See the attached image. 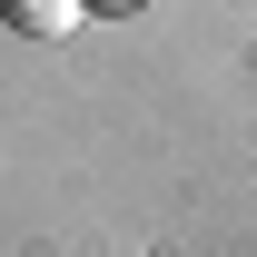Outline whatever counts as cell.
<instances>
[{"mask_svg":"<svg viewBox=\"0 0 257 257\" xmlns=\"http://www.w3.org/2000/svg\"><path fill=\"white\" fill-rule=\"evenodd\" d=\"M0 20L20 40H69L79 30V0H0Z\"/></svg>","mask_w":257,"mask_h":257,"instance_id":"cell-1","label":"cell"},{"mask_svg":"<svg viewBox=\"0 0 257 257\" xmlns=\"http://www.w3.org/2000/svg\"><path fill=\"white\" fill-rule=\"evenodd\" d=\"M79 10H139V0H79Z\"/></svg>","mask_w":257,"mask_h":257,"instance_id":"cell-2","label":"cell"}]
</instances>
